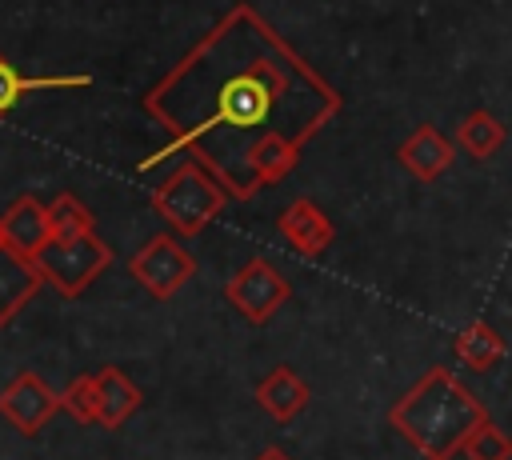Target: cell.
I'll list each match as a JSON object with an SVG mask.
<instances>
[{"mask_svg":"<svg viewBox=\"0 0 512 460\" xmlns=\"http://www.w3.org/2000/svg\"><path fill=\"white\" fill-rule=\"evenodd\" d=\"M280 236L288 240V248H296L300 256H324L332 244V220L324 216V208L308 196H296L280 216H276Z\"/></svg>","mask_w":512,"mask_h":460,"instance_id":"30bf717a","label":"cell"},{"mask_svg":"<svg viewBox=\"0 0 512 460\" xmlns=\"http://www.w3.org/2000/svg\"><path fill=\"white\" fill-rule=\"evenodd\" d=\"M460 452H464V460H512V436L504 428H496L492 420H480Z\"/></svg>","mask_w":512,"mask_h":460,"instance_id":"d6986e66","label":"cell"},{"mask_svg":"<svg viewBox=\"0 0 512 460\" xmlns=\"http://www.w3.org/2000/svg\"><path fill=\"white\" fill-rule=\"evenodd\" d=\"M292 296V284L284 280L280 268H272L264 256H252L228 284H224V300L248 320V324H268Z\"/></svg>","mask_w":512,"mask_h":460,"instance_id":"8992f818","label":"cell"},{"mask_svg":"<svg viewBox=\"0 0 512 460\" xmlns=\"http://www.w3.org/2000/svg\"><path fill=\"white\" fill-rule=\"evenodd\" d=\"M0 236L8 248L24 252V256H36L48 240H52V224H48V208L36 200V196H16L4 216H0Z\"/></svg>","mask_w":512,"mask_h":460,"instance_id":"7c38bea8","label":"cell"},{"mask_svg":"<svg viewBox=\"0 0 512 460\" xmlns=\"http://www.w3.org/2000/svg\"><path fill=\"white\" fill-rule=\"evenodd\" d=\"M92 380H96V412H100V424L112 428V432L124 428L140 412V404H144L140 388L116 364H104L100 372H92Z\"/></svg>","mask_w":512,"mask_h":460,"instance_id":"4fadbf2b","label":"cell"},{"mask_svg":"<svg viewBox=\"0 0 512 460\" xmlns=\"http://www.w3.org/2000/svg\"><path fill=\"white\" fill-rule=\"evenodd\" d=\"M60 412H68L80 428L100 424V412H96V380H92V372L68 380V388L60 392Z\"/></svg>","mask_w":512,"mask_h":460,"instance_id":"ac0fdd59","label":"cell"},{"mask_svg":"<svg viewBox=\"0 0 512 460\" xmlns=\"http://www.w3.org/2000/svg\"><path fill=\"white\" fill-rule=\"evenodd\" d=\"M488 420L484 404L472 396V388L444 364L428 368L392 408L388 424L424 456V460H452L472 428Z\"/></svg>","mask_w":512,"mask_h":460,"instance_id":"7a4b0ae2","label":"cell"},{"mask_svg":"<svg viewBox=\"0 0 512 460\" xmlns=\"http://www.w3.org/2000/svg\"><path fill=\"white\" fill-rule=\"evenodd\" d=\"M232 196L224 192V184L200 164V160H184V164H176V172L160 184V188H152V208H156V216L180 236V240H192V236H200L220 212H224V204H228Z\"/></svg>","mask_w":512,"mask_h":460,"instance_id":"3957f363","label":"cell"},{"mask_svg":"<svg viewBox=\"0 0 512 460\" xmlns=\"http://www.w3.org/2000/svg\"><path fill=\"white\" fill-rule=\"evenodd\" d=\"M256 460H292V456H288L284 448H276V444H272V448H264V452H260Z\"/></svg>","mask_w":512,"mask_h":460,"instance_id":"ffe728a7","label":"cell"},{"mask_svg":"<svg viewBox=\"0 0 512 460\" xmlns=\"http://www.w3.org/2000/svg\"><path fill=\"white\" fill-rule=\"evenodd\" d=\"M44 288V276L32 256L0 244V332L28 308V300Z\"/></svg>","mask_w":512,"mask_h":460,"instance_id":"9c48e42d","label":"cell"},{"mask_svg":"<svg viewBox=\"0 0 512 460\" xmlns=\"http://www.w3.org/2000/svg\"><path fill=\"white\" fill-rule=\"evenodd\" d=\"M128 272L152 300H172L196 276V256L180 244L176 232H160L128 256Z\"/></svg>","mask_w":512,"mask_h":460,"instance_id":"5b68a950","label":"cell"},{"mask_svg":"<svg viewBox=\"0 0 512 460\" xmlns=\"http://www.w3.org/2000/svg\"><path fill=\"white\" fill-rule=\"evenodd\" d=\"M32 260L48 288H56L64 300H76L112 264V248L96 232H84L68 240H48Z\"/></svg>","mask_w":512,"mask_h":460,"instance_id":"277c9868","label":"cell"},{"mask_svg":"<svg viewBox=\"0 0 512 460\" xmlns=\"http://www.w3.org/2000/svg\"><path fill=\"white\" fill-rule=\"evenodd\" d=\"M312 400V388L304 384V376L292 364H276L272 372H264L256 380V404L268 420L276 424H292Z\"/></svg>","mask_w":512,"mask_h":460,"instance_id":"ba28073f","label":"cell"},{"mask_svg":"<svg viewBox=\"0 0 512 460\" xmlns=\"http://www.w3.org/2000/svg\"><path fill=\"white\" fill-rule=\"evenodd\" d=\"M396 160H400V168H408L416 180L432 184V180H440V176L452 168V160H456V140H448V136L436 132L432 124H420V128L396 148Z\"/></svg>","mask_w":512,"mask_h":460,"instance_id":"8fae6325","label":"cell"},{"mask_svg":"<svg viewBox=\"0 0 512 460\" xmlns=\"http://www.w3.org/2000/svg\"><path fill=\"white\" fill-rule=\"evenodd\" d=\"M0 244H4V236H0Z\"/></svg>","mask_w":512,"mask_h":460,"instance_id":"44dd1931","label":"cell"},{"mask_svg":"<svg viewBox=\"0 0 512 460\" xmlns=\"http://www.w3.org/2000/svg\"><path fill=\"white\" fill-rule=\"evenodd\" d=\"M92 76L88 72H72V76H24L8 56H0V120L32 92H68V88H88Z\"/></svg>","mask_w":512,"mask_h":460,"instance_id":"5bb4252c","label":"cell"},{"mask_svg":"<svg viewBox=\"0 0 512 460\" xmlns=\"http://www.w3.org/2000/svg\"><path fill=\"white\" fill-rule=\"evenodd\" d=\"M60 412V392L48 388V380L32 368H20L4 388H0V416L20 432L36 436L52 416Z\"/></svg>","mask_w":512,"mask_h":460,"instance_id":"52a82bcc","label":"cell"},{"mask_svg":"<svg viewBox=\"0 0 512 460\" xmlns=\"http://www.w3.org/2000/svg\"><path fill=\"white\" fill-rule=\"evenodd\" d=\"M140 108L168 132L140 172L184 152L232 200H252L300 164L344 100L252 4H232L140 96Z\"/></svg>","mask_w":512,"mask_h":460,"instance_id":"6da1fadb","label":"cell"},{"mask_svg":"<svg viewBox=\"0 0 512 460\" xmlns=\"http://www.w3.org/2000/svg\"><path fill=\"white\" fill-rule=\"evenodd\" d=\"M48 224H52V240H68V236H84L96 232V216L88 204H80L72 192H60L48 204Z\"/></svg>","mask_w":512,"mask_h":460,"instance_id":"e0dca14e","label":"cell"},{"mask_svg":"<svg viewBox=\"0 0 512 460\" xmlns=\"http://www.w3.org/2000/svg\"><path fill=\"white\" fill-rule=\"evenodd\" d=\"M452 352H456V360H460L464 368L488 372V368H496V364L504 360V336H500L496 328H488L484 320H472V324H464V328L456 332Z\"/></svg>","mask_w":512,"mask_h":460,"instance_id":"2e32d148","label":"cell"},{"mask_svg":"<svg viewBox=\"0 0 512 460\" xmlns=\"http://www.w3.org/2000/svg\"><path fill=\"white\" fill-rule=\"evenodd\" d=\"M456 148H464L472 160H492L500 148H504V140H508V128H504V120L496 116V112H488V108H472L460 124H456Z\"/></svg>","mask_w":512,"mask_h":460,"instance_id":"9a60e30c","label":"cell"}]
</instances>
